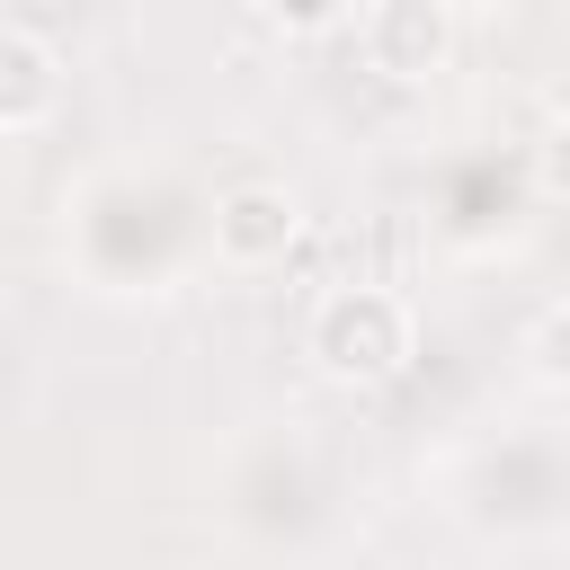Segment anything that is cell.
Instances as JSON below:
<instances>
[{
  "label": "cell",
  "instance_id": "obj_3",
  "mask_svg": "<svg viewBox=\"0 0 570 570\" xmlns=\"http://www.w3.org/2000/svg\"><path fill=\"white\" fill-rule=\"evenodd\" d=\"M223 517L276 561H321L356 517L347 454L312 419H258L223 454Z\"/></svg>",
  "mask_w": 570,
  "mask_h": 570
},
{
  "label": "cell",
  "instance_id": "obj_12",
  "mask_svg": "<svg viewBox=\"0 0 570 570\" xmlns=\"http://www.w3.org/2000/svg\"><path fill=\"white\" fill-rule=\"evenodd\" d=\"M187 570H240V561H187Z\"/></svg>",
  "mask_w": 570,
  "mask_h": 570
},
{
  "label": "cell",
  "instance_id": "obj_5",
  "mask_svg": "<svg viewBox=\"0 0 570 570\" xmlns=\"http://www.w3.org/2000/svg\"><path fill=\"white\" fill-rule=\"evenodd\" d=\"M303 240V196L276 178H232L214 196V267L223 276H267Z\"/></svg>",
  "mask_w": 570,
  "mask_h": 570
},
{
  "label": "cell",
  "instance_id": "obj_7",
  "mask_svg": "<svg viewBox=\"0 0 570 570\" xmlns=\"http://www.w3.org/2000/svg\"><path fill=\"white\" fill-rule=\"evenodd\" d=\"M62 89H71L62 45H53L36 18L9 9V27H0V142H36V134L53 125Z\"/></svg>",
  "mask_w": 570,
  "mask_h": 570
},
{
  "label": "cell",
  "instance_id": "obj_8",
  "mask_svg": "<svg viewBox=\"0 0 570 570\" xmlns=\"http://www.w3.org/2000/svg\"><path fill=\"white\" fill-rule=\"evenodd\" d=\"M517 374L543 401H570V294H552L525 330H517Z\"/></svg>",
  "mask_w": 570,
  "mask_h": 570
},
{
  "label": "cell",
  "instance_id": "obj_6",
  "mask_svg": "<svg viewBox=\"0 0 570 570\" xmlns=\"http://www.w3.org/2000/svg\"><path fill=\"white\" fill-rule=\"evenodd\" d=\"M356 53H365L374 80L419 89V80H436L445 53H454V9H445V0H365V18H356Z\"/></svg>",
  "mask_w": 570,
  "mask_h": 570
},
{
  "label": "cell",
  "instance_id": "obj_9",
  "mask_svg": "<svg viewBox=\"0 0 570 570\" xmlns=\"http://www.w3.org/2000/svg\"><path fill=\"white\" fill-rule=\"evenodd\" d=\"M249 9H258V27H276L294 45H321V36H338V27L365 18V0H249Z\"/></svg>",
  "mask_w": 570,
  "mask_h": 570
},
{
  "label": "cell",
  "instance_id": "obj_1",
  "mask_svg": "<svg viewBox=\"0 0 570 570\" xmlns=\"http://www.w3.org/2000/svg\"><path fill=\"white\" fill-rule=\"evenodd\" d=\"M62 258L98 294H178L214 267V196L169 160H107L62 196Z\"/></svg>",
  "mask_w": 570,
  "mask_h": 570
},
{
  "label": "cell",
  "instance_id": "obj_10",
  "mask_svg": "<svg viewBox=\"0 0 570 570\" xmlns=\"http://www.w3.org/2000/svg\"><path fill=\"white\" fill-rule=\"evenodd\" d=\"M525 187H534L543 205H561V214H570V107L534 125V142H525Z\"/></svg>",
  "mask_w": 570,
  "mask_h": 570
},
{
  "label": "cell",
  "instance_id": "obj_11",
  "mask_svg": "<svg viewBox=\"0 0 570 570\" xmlns=\"http://www.w3.org/2000/svg\"><path fill=\"white\" fill-rule=\"evenodd\" d=\"M454 18H499V9H517V0H445Z\"/></svg>",
  "mask_w": 570,
  "mask_h": 570
},
{
  "label": "cell",
  "instance_id": "obj_4",
  "mask_svg": "<svg viewBox=\"0 0 570 570\" xmlns=\"http://www.w3.org/2000/svg\"><path fill=\"white\" fill-rule=\"evenodd\" d=\"M303 356L347 383V392H383L410 374L419 356V312L401 285H374V276H347V285H321L312 312H303Z\"/></svg>",
  "mask_w": 570,
  "mask_h": 570
},
{
  "label": "cell",
  "instance_id": "obj_2",
  "mask_svg": "<svg viewBox=\"0 0 570 570\" xmlns=\"http://www.w3.org/2000/svg\"><path fill=\"white\" fill-rule=\"evenodd\" d=\"M436 517L481 552H543L570 534V419H499L436 454Z\"/></svg>",
  "mask_w": 570,
  "mask_h": 570
}]
</instances>
